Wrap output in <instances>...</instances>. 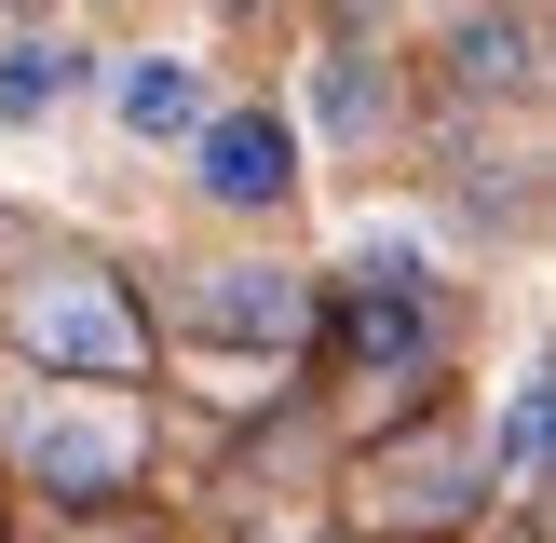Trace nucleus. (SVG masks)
Masks as SVG:
<instances>
[{"label": "nucleus", "mask_w": 556, "mask_h": 543, "mask_svg": "<svg viewBox=\"0 0 556 543\" xmlns=\"http://www.w3.org/2000/svg\"><path fill=\"white\" fill-rule=\"evenodd\" d=\"M14 340L41 353L54 380H123L136 367V313L96 286V272H27L14 286Z\"/></svg>", "instance_id": "f257e3e1"}, {"label": "nucleus", "mask_w": 556, "mask_h": 543, "mask_svg": "<svg viewBox=\"0 0 556 543\" xmlns=\"http://www.w3.org/2000/svg\"><path fill=\"white\" fill-rule=\"evenodd\" d=\"M190 177H204V204L271 217L299 190V136L271 123V109H204V123H190Z\"/></svg>", "instance_id": "f03ea898"}, {"label": "nucleus", "mask_w": 556, "mask_h": 543, "mask_svg": "<svg viewBox=\"0 0 556 543\" xmlns=\"http://www.w3.org/2000/svg\"><path fill=\"white\" fill-rule=\"evenodd\" d=\"M27 476L68 489V503H96V489H123V476H136V434H123V421H96V407H54V421H27Z\"/></svg>", "instance_id": "7ed1b4c3"}, {"label": "nucleus", "mask_w": 556, "mask_h": 543, "mask_svg": "<svg viewBox=\"0 0 556 543\" xmlns=\"http://www.w3.org/2000/svg\"><path fill=\"white\" fill-rule=\"evenodd\" d=\"M340 353L353 367H380V380H407L434 353V313H421V286H407V272H367V286L340 299Z\"/></svg>", "instance_id": "20e7f679"}, {"label": "nucleus", "mask_w": 556, "mask_h": 543, "mask_svg": "<svg viewBox=\"0 0 556 543\" xmlns=\"http://www.w3.org/2000/svg\"><path fill=\"white\" fill-rule=\"evenodd\" d=\"M109 109H123V136H150V150H177L190 123H204V68L190 54H123V81H109Z\"/></svg>", "instance_id": "39448f33"}, {"label": "nucleus", "mask_w": 556, "mask_h": 543, "mask_svg": "<svg viewBox=\"0 0 556 543\" xmlns=\"http://www.w3.org/2000/svg\"><path fill=\"white\" fill-rule=\"evenodd\" d=\"M204 326H217V340H286V326H299V286H286V272H217V286H204Z\"/></svg>", "instance_id": "423d86ee"}, {"label": "nucleus", "mask_w": 556, "mask_h": 543, "mask_svg": "<svg viewBox=\"0 0 556 543\" xmlns=\"http://www.w3.org/2000/svg\"><path fill=\"white\" fill-rule=\"evenodd\" d=\"M81 96V54L68 41H0V123H41V109Z\"/></svg>", "instance_id": "0eeeda50"}, {"label": "nucleus", "mask_w": 556, "mask_h": 543, "mask_svg": "<svg viewBox=\"0 0 556 543\" xmlns=\"http://www.w3.org/2000/svg\"><path fill=\"white\" fill-rule=\"evenodd\" d=\"M543 449H556V394L530 380V394L503 407V476H516V489H543Z\"/></svg>", "instance_id": "6e6552de"}, {"label": "nucleus", "mask_w": 556, "mask_h": 543, "mask_svg": "<svg viewBox=\"0 0 556 543\" xmlns=\"http://www.w3.org/2000/svg\"><path fill=\"white\" fill-rule=\"evenodd\" d=\"M462 81H476V96L503 81L516 96V81H530V27H462Z\"/></svg>", "instance_id": "1a4fd4ad"}, {"label": "nucleus", "mask_w": 556, "mask_h": 543, "mask_svg": "<svg viewBox=\"0 0 556 543\" xmlns=\"http://www.w3.org/2000/svg\"><path fill=\"white\" fill-rule=\"evenodd\" d=\"M326 123H340V136L380 123V96H367V68H353V54H326Z\"/></svg>", "instance_id": "9d476101"}]
</instances>
